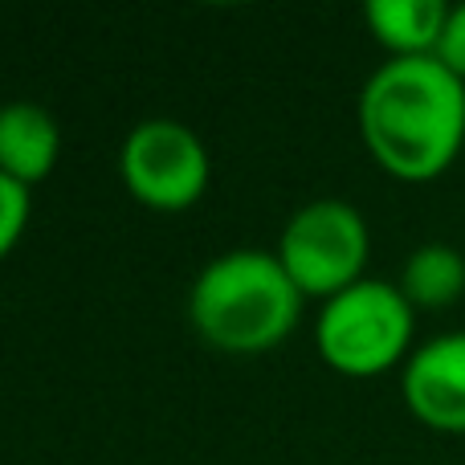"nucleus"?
I'll return each instance as SVG.
<instances>
[{
    "instance_id": "nucleus-1",
    "label": "nucleus",
    "mask_w": 465,
    "mask_h": 465,
    "mask_svg": "<svg viewBox=\"0 0 465 465\" xmlns=\"http://www.w3.org/2000/svg\"><path fill=\"white\" fill-rule=\"evenodd\" d=\"M360 131L384 172L433 180L465 143V82L429 57H392L360 94Z\"/></svg>"
},
{
    "instance_id": "nucleus-2",
    "label": "nucleus",
    "mask_w": 465,
    "mask_h": 465,
    "mask_svg": "<svg viewBox=\"0 0 465 465\" xmlns=\"http://www.w3.org/2000/svg\"><path fill=\"white\" fill-rule=\"evenodd\" d=\"M302 298L278 253L229 249L196 273L188 314L213 347L265 351L294 331Z\"/></svg>"
},
{
    "instance_id": "nucleus-3",
    "label": "nucleus",
    "mask_w": 465,
    "mask_h": 465,
    "mask_svg": "<svg viewBox=\"0 0 465 465\" xmlns=\"http://www.w3.org/2000/svg\"><path fill=\"white\" fill-rule=\"evenodd\" d=\"M412 311L401 286L360 278L322 302L314 343L322 360L343 376H380L404 360L412 343Z\"/></svg>"
},
{
    "instance_id": "nucleus-4",
    "label": "nucleus",
    "mask_w": 465,
    "mask_h": 465,
    "mask_svg": "<svg viewBox=\"0 0 465 465\" xmlns=\"http://www.w3.org/2000/svg\"><path fill=\"white\" fill-rule=\"evenodd\" d=\"M368 221L339 196H319L286 221L278 241V262L302 294H331L355 286L368 262Z\"/></svg>"
},
{
    "instance_id": "nucleus-5",
    "label": "nucleus",
    "mask_w": 465,
    "mask_h": 465,
    "mask_svg": "<svg viewBox=\"0 0 465 465\" xmlns=\"http://www.w3.org/2000/svg\"><path fill=\"white\" fill-rule=\"evenodd\" d=\"M119 172L147 209L180 213L201 201L209 184V152L188 123L143 119L123 139Z\"/></svg>"
},
{
    "instance_id": "nucleus-6",
    "label": "nucleus",
    "mask_w": 465,
    "mask_h": 465,
    "mask_svg": "<svg viewBox=\"0 0 465 465\" xmlns=\"http://www.w3.org/2000/svg\"><path fill=\"white\" fill-rule=\"evenodd\" d=\"M404 404L437 433H465V331L437 335L404 360Z\"/></svg>"
},
{
    "instance_id": "nucleus-7",
    "label": "nucleus",
    "mask_w": 465,
    "mask_h": 465,
    "mask_svg": "<svg viewBox=\"0 0 465 465\" xmlns=\"http://www.w3.org/2000/svg\"><path fill=\"white\" fill-rule=\"evenodd\" d=\"M57 152H62V131L45 106L25 98L0 106V172L21 184H37L54 172Z\"/></svg>"
},
{
    "instance_id": "nucleus-8",
    "label": "nucleus",
    "mask_w": 465,
    "mask_h": 465,
    "mask_svg": "<svg viewBox=\"0 0 465 465\" xmlns=\"http://www.w3.org/2000/svg\"><path fill=\"white\" fill-rule=\"evenodd\" d=\"M363 16L380 45L392 49V57H429L437 54L450 5L445 0H368Z\"/></svg>"
},
{
    "instance_id": "nucleus-9",
    "label": "nucleus",
    "mask_w": 465,
    "mask_h": 465,
    "mask_svg": "<svg viewBox=\"0 0 465 465\" xmlns=\"http://www.w3.org/2000/svg\"><path fill=\"white\" fill-rule=\"evenodd\" d=\"M401 290L412 306H429V311L453 306L465 290V257L453 245H437V241L412 249L401 273Z\"/></svg>"
},
{
    "instance_id": "nucleus-10",
    "label": "nucleus",
    "mask_w": 465,
    "mask_h": 465,
    "mask_svg": "<svg viewBox=\"0 0 465 465\" xmlns=\"http://www.w3.org/2000/svg\"><path fill=\"white\" fill-rule=\"evenodd\" d=\"M25 225H29V184L0 172V257L21 241Z\"/></svg>"
},
{
    "instance_id": "nucleus-11",
    "label": "nucleus",
    "mask_w": 465,
    "mask_h": 465,
    "mask_svg": "<svg viewBox=\"0 0 465 465\" xmlns=\"http://www.w3.org/2000/svg\"><path fill=\"white\" fill-rule=\"evenodd\" d=\"M433 57L441 65H450V70L465 82V5L450 8V21H445V33H441V41H437Z\"/></svg>"
}]
</instances>
